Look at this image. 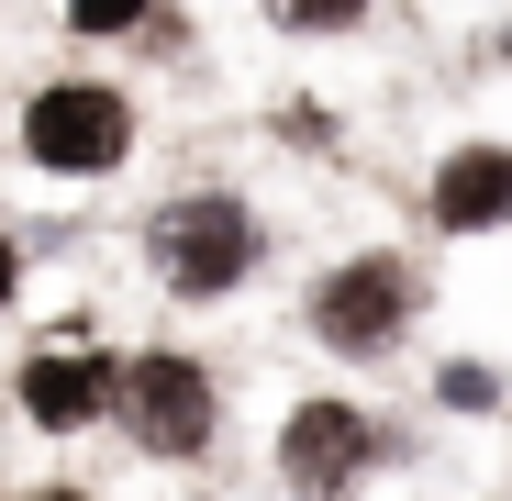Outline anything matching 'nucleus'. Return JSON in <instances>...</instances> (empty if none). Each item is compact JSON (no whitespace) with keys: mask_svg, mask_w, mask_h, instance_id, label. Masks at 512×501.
I'll list each match as a JSON object with an SVG mask.
<instances>
[{"mask_svg":"<svg viewBox=\"0 0 512 501\" xmlns=\"http://www.w3.org/2000/svg\"><path fill=\"white\" fill-rule=\"evenodd\" d=\"M145 257H156V279L179 301H234L268 268V223L245 212V190H179V201H156Z\"/></svg>","mask_w":512,"mask_h":501,"instance_id":"obj_1","label":"nucleus"},{"mask_svg":"<svg viewBox=\"0 0 512 501\" xmlns=\"http://www.w3.org/2000/svg\"><path fill=\"white\" fill-rule=\"evenodd\" d=\"M123 156H134V101L112 78H45L23 101V167H45V179H112Z\"/></svg>","mask_w":512,"mask_h":501,"instance_id":"obj_2","label":"nucleus"},{"mask_svg":"<svg viewBox=\"0 0 512 501\" xmlns=\"http://www.w3.org/2000/svg\"><path fill=\"white\" fill-rule=\"evenodd\" d=\"M412 301H423L412 257L368 245V257H346V268H323V279H312V334H323L334 357H390V346H401V323H412Z\"/></svg>","mask_w":512,"mask_h":501,"instance_id":"obj_3","label":"nucleus"},{"mask_svg":"<svg viewBox=\"0 0 512 501\" xmlns=\"http://www.w3.org/2000/svg\"><path fill=\"white\" fill-rule=\"evenodd\" d=\"M123 424H134V446H145V457H201V446L223 435V390H212V368H201V357L145 346V357L123 368Z\"/></svg>","mask_w":512,"mask_h":501,"instance_id":"obj_4","label":"nucleus"},{"mask_svg":"<svg viewBox=\"0 0 512 501\" xmlns=\"http://www.w3.org/2000/svg\"><path fill=\"white\" fill-rule=\"evenodd\" d=\"M12 390H23V424H34V435H90L101 412L123 401V368H112L101 346H78V334H45Z\"/></svg>","mask_w":512,"mask_h":501,"instance_id":"obj_5","label":"nucleus"},{"mask_svg":"<svg viewBox=\"0 0 512 501\" xmlns=\"http://www.w3.org/2000/svg\"><path fill=\"white\" fill-rule=\"evenodd\" d=\"M368 468H379V424H368L357 401H301V412H290V435H279V479H290L301 501H346Z\"/></svg>","mask_w":512,"mask_h":501,"instance_id":"obj_6","label":"nucleus"},{"mask_svg":"<svg viewBox=\"0 0 512 501\" xmlns=\"http://www.w3.org/2000/svg\"><path fill=\"white\" fill-rule=\"evenodd\" d=\"M435 234H501L512 223V145H457L435 179H423Z\"/></svg>","mask_w":512,"mask_h":501,"instance_id":"obj_7","label":"nucleus"},{"mask_svg":"<svg viewBox=\"0 0 512 501\" xmlns=\"http://www.w3.org/2000/svg\"><path fill=\"white\" fill-rule=\"evenodd\" d=\"M446 401H457V412H479V401H501V379H490V368H446Z\"/></svg>","mask_w":512,"mask_h":501,"instance_id":"obj_8","label":"nucleus"},{"mask_svg":"<svg viewBox=\"0 0 512 501\" xmlns=\"http://www.w3.org/2000/svg\"><path fill=\"white\" fill-rule=\"evenodd\" d=\"M12 290H23V245L0 234V312H12Z\"/></svg>","mask_w":512,"mask_h":501,"instance_id":"obj_9","label":"nucleus"},{"mask_svg":"<svg viewBox=\"0 0 512 501\" xmlns=\"http://www.w3.org/2000/svg\"><path fill=\"white\" fill-rule=\"evenodd\" d=\"M34 501H90V490H34Z\"/></svg>","mask_w":512,"mask_h":501,"instance_id":"obj_10","label":"nucleus"}]
</instances>
